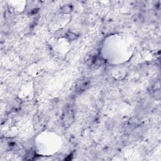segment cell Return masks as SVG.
<instances>
[{"mask_svg": "<svg viewBox=\"0 0 161 161\" xmlns=\"http://www.w3.org/2000/svg\"><path fill=\"white\" fill-rule=\"evenodd\" d=\"M135 48V42L131 36L123 33H114L104 38L99 53L109 64L119 65L130 60Z\"/></svg>", "mask_w": 161, "mask_h": 161, "instance_id": "6da1fadb", "label": "cell"}, {"mask_svg": "<svg viewBox=\"0 0 161 161\" xmlns=\"http://www.w3.org/2000/svg\"><path fill=\"white\" fill-rule=\"evenodd\" d=\"M63 142L57 133L45 130L40 132L34 139L35 150L37 155L50 157L57 153L62 148Z\"/></svg>", "mask_w": 161, "mask_h": 161, "instance_id": "7a4b0ae2", "label": "cell"}, {"mask_svg": "<svg viewBox=\"0 0 161 161\" xmlns=\"http://www.w3.org/2000/svg\"><path fill=\"white\" fill-rule=\"evenodd\" d=\"M52 53L57 57H65L70 50V42L67 37L53 38L49 43Z\"/></svg>", "mask_w": 161, "mask_h": 161, "instance_id": "3957f363", "label": "cell"}, {"mask_svg": "<svg viewBox=\"0 0 161 161\" xmlns=\"http://www.w3.org/2000/svg\"><path fill=\"white\" fill-rule=\"evenodd\" d=\"M70 14L67 12H60L51 19L48 28L50 31H57L65 28L70 22Z\"/></svg>", "mask_w": 161, "mask_h": 161, "instance_id": "277c9868", "label": "cell"}, {"mask_svg": "<svg viewBox=\"0 0 161 161\" xmlns=\"http://www.w3.org/2000/svg\"><path fill=\"white\" fill-rule=\"evenodd\" d=\"M35 96V86L32 81L23 84L18 89L17 96L22 101H31Z\"/></svg>", "mask_w": 161, "mask_h": 161, "instance_id": "5b68a950", "label": "cell"}, {"mask_svg": "<svg viewBox=\"0 0 161 161\" xmlns=\"http://www.w3.org/2000/svg\"><path fill=\"white\" fill-rule=\"evenodd\" d=\"M2 135L5 138H13L19 134V130L18 123L8 119L1 126Z\"/></svg>", "mask_w": 161, "mask_h": 161, "instance_id": "8992f818", "label": "cell"}, {"mask_svg": "<svg viewBox=\"0 0 161 161\" xmlns=\"http://www.w3.org/2000/svg\"><path fill=\"white\" fill-rule=\"evenodd\" d=\"M6 3L11 13L18 14L25 10L27 3L24 0H9L7 1Z\"/></svg>", "mask_w": 161, "mask_h": 161, "instance_id": "52a82bcc", "label": "cell"}, {"mask_svg": "<svg viewBox=\"0 0 161 161\" xmlns=\"http://www.w3.org/2000/svg\"><path fill=\"white\" fill-rule=\"evenodd\" d=\"M28 74L33 77L40 76L43 71V67L38 63H33L30 64L27 68Z\"/></svg>", "mask_w": 161, "mask_h": 161, "instance_id": "ba28073f", "label": "cell"}, {"mask_svg": "<svg viewBox=\"0 0 161 161\" xmlns=\"http://www.w3.org/2000/svg\"><path fill=\"white\" fill-rule=\"evenodd\" d=\"M141 57L144 61L151 62L155 58L156 54L153 51L150 50H144L141 52Z\"/></svg>", "mask_w": 161, "mask_h": 161, "instance_id": "9c48e42d", "label": "cell"}, {"mask_svg": "<svg viewBox=\"0 0 161 161\" xmlns=\"http://www.w3.org/2000/svg\"><path fill=\"white\" fill-rule=\"evenodd\" d=\"M112 76L116 80H121L126 75V71L123 69H116L111 72Z\"/></svg>", "mask_w": 161, "mask_h": 161, "instance_id": "30bf717a", "label": "cell"}]
</instances>
